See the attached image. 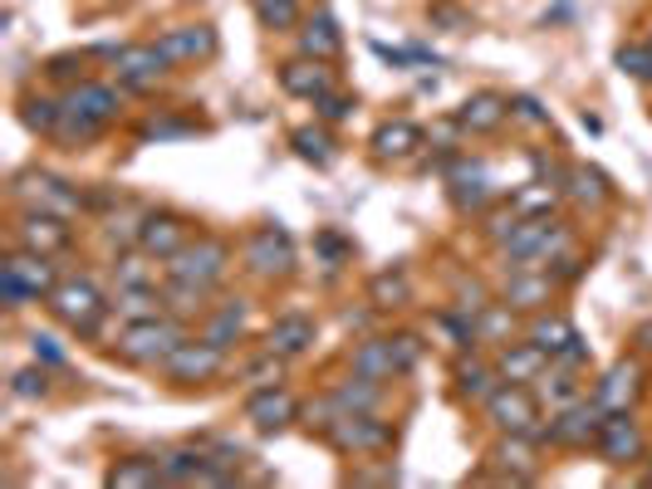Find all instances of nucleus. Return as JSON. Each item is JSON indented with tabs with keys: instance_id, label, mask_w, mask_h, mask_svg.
Wrapping results in <instances>:
<instances>
[{
	"instance_id": "nucleus-1",
	"label": "nucleus",
	"mask_w": 652,
	"mask_h": 489,
	"mask_svg": "<svg viewBox=\"0 0 652 489\" xmlns=\"http://www.w3.org/2000/svg\"><path fill=\"white\" fill-rule=\"evenodd\" d=\"M569 244H574V235H569V225L564 221H550V215H520V225H515L495 250H501L505 269H550Z\"/></svg>"
},
{
	"instance_id": "nucleus-2",
	"label": "nucleus",
	"mask_w": 652,
	"mask_h": 489,
	"mask_svg": "<svg viewBox=\"0 0 652 489\" xmlns=\"http://www.w3.org/2000/svg\"><path fill=\"white\" fill-rule=\"evenodd\" d=\"M45 303H50L54 318H60L64 328H74L79 338H94V333H99V323L113 313V303L103 299V289L89 279V274H70V279H60Z\"/></svg>"
},
{
	"instance_id": "nucleus-3",
	"label": "nucleus",
	"mask_w": 652,
	"mask_h": 489,
	"mask_svg": "<svg viewBox=\"0 0 652 489\" xmlns=\"http://www.w3.org/2000/svg\"><path fill=\"white\" fill-rule=\"evenodd\" d=\"M187 338V323L172 318V313H158V318H143V323H123L119 333V358L133 362V367H162L168 352Z\"/></svg>"
},
{
	"instance_id": "nucleus-4",
	"label": "nucleus",
	"mask_w": 652,
	"mask_h": 489,
	"mask_svg": "<svg viewBox=\"0 0 652 489\" xmlns=\"http://www.w3.org/2000/svg\"><path fill=\"white\" fill-rule=\"evenodd\" d=\"M226 269H231V250H226V240H217V235H197V240H187L172 260H162V274H168V279L207 284V289H217V284L226 279Z\"/></svg>"
},
{
	"instance_id": "nucleus-5",
	"label": "nucleus",
	"mask_w": 652,
	"mask_h": 489,
	"mask_svg": "<svg viewBox=\"0 0 652 489\" xmlns=\"http://www.w3.org/2000/svg\"><path fill=\"white\" fill-rule=\"evenodd\" d=\"M603 416H608V411H603L599 401H593V397H579V401H569L564 411H550L544 440H550V446H559V450H583L589 440H599Z\"/></svg>"
},
{
	"instance_id": "nucleus-6",
	"label": "nucleus",
	"mask_w": 652,
	"mask_h": 489,
	"mask_svg": "<svg viewBox=\"0 0 652 489\" xmlns=\"http://www.w3.org/2000/svg\"><path fill=\"white\" fill-rule=\"evenodd\" d=\"M324 440L334 450H344V455H383L393 446V426L378 411H348Z\"/></svg>"
},
{
	"instance_id": "nucleus-7",
	"label": "nucleus",
	"mask_w": 652,
	"mask_h": 489,
	"mask_svg": "<svg viewBox=\"0 0 652 489\" xmlns=\"http://www.w3.org/2000/svg\"><path fill=\"white\" fill-rule=\"evenodd\" d=\"M221 367H226V348H217V342L201 333V338H182L177 348L168 352L162 377L168 381H211Z\"/></svg>"
},
{
	"instance_id": "nucleus-8",
	"label": "nucleus",
	"mask_w": 652,
	"mask_h": 489,
	"mask_svg": "<svg viewBox=\"0 0 652 489\" xmlns=\"http://www.w3.org/2000/svg\"><path fill=\"white\" fill-rule=\"evenodd\" d=\"M172 59L162 54V45L152 39V45H123L119 54H113V74H119V84L128 88V93H148V88H158L162 78H168Z\"/></svg>"
},
{
	"instance_id": "nucleus-9",
	"label": "nucleus",
	"mask_w": 652,
	"mask_h": 489,
	"mask_svg": "<svg viewBox=\"0 0 652 489\" xmlns=\"http://www.w3.org/2000/svg\"><path fill=\"white\" fill-rule=\"evenodd\" d=\"M15 196H21V201H30V211H50V215H64V221H74V215L84 211V196L74 191L70 181L50 176V172L15 176Z\"/></svg>"
},
{
	"instance_id": "nucleus-10",
	"label": "nucleus",
	"mask_w": 652,
	"mask_h": 489,
	"mask_svg": "<svg viewBox=\"0 0 652 489\" xmlns=\"http://www.w3.org/2000/svg\"><path fill=\"white\" fill-rule=\"evenodd\" d=\"M485 421H491L495 430H540L534 421H540V401H534V391L525 387V381H501V387L491 391V401H485Z\"/></svg>"
},
{
	"instance_id": "nucleus-11",
	"label": "nucleus",
	"mask_w": 652,
	"mask_h": 489,
	"mask_svg": "<svg viewBox=\"0 0 652 489\" xmlns=\"http://www.w3.org/2000/svg\"><path fill=\"white\" fill-rule=\"evenodd\" d=\"M540 446H544V426L505 430V440L491 450V465H501V479H510V485H530L540 475Z\"/></svg>"
},
{
	"instance_id": "nucleus-12",
	"label": "nucleus",
	"mask_w": 652,
	"mask_h": 489,
	"mask_svg": "<svg viewBox=\"0 0 652 489\" xmlns=\"http://www.w3.org/2000/svg\"><path fill=\"white\" fill-rule=\"evenodd\" d=\"M246 264H250V274H260V279L290 274L295 269V244H290V235L280 230V225H260V230L246 240Z\"/></svg>"
},
{
	"instance_id": "nucleus-13",
	"label": "nucleus",
	"mask_w": 652,
	"mask_h": 489,
	"mask_svg": "<svg viewBox=\"0 0 652 489\" xmlns=\"http://www.w3.org/2000/svg\"><path fill=\"white\" fill-rule=\"evenodd\" d=\"M15 244H21V250H40V254H64L74 244V230L64 215L25 211L21 221H15Z\"/></svg>"
},
{
	"instance_id": "nucleus-14",
	"label": "nucleus",
	"mask_w": 652,
	"mask_h": 489,
	"mask_svg": "<svg viewBox=\"0 0 652 489\" xmlns=\"http://www.w3.org/2000/svg\"><path fill=\"white\" fill-rule=\"evenodd\" d=\"M593 446H599V455L608 460V465H638L642 460V430H638V421H632V411H608Z\"/></svg>"
},
{
	"instance_id": "nucleus-15",
	"label": "nucleus",
	"mask_w": 652,
	"mask_h": 489,
	"mask_svg": "<svg viewBox=\"0 0 652 489\" xmlns=\"http://www.w3.org/2000/svg\"><path fill=\"white\" fill-rule=\"evenodd\" d=\"M54 254H40V250H21L15 244L11 254H5V264H0V274H11L15 284H21L30 299H50L54 284H60V269H54Z\"/></svg>"
},
{
	"instance_id": "nucleus-16",
	"label": "nucleus",
	"mask_w": 652,
	"mask_h": 489,
	"mask_svg": "<svg viewBox=\"0 0 652 489\" xmlns=\"http://www.w3.org/2000/svg\"><path fill=\"white\" fill-rule=\"evenodd\" d=\"M187 240H192V225L177 211H148L138 225V250H148L152 260H172Z\"/></svg>"
},
{
	"instance_id": "nucleus-17",
	"label": "nucleus",
	"mask_w": 652,
	"mask_h": 489,
	"mask_svg": "<svg viewBox=\"0 0 652 489\" xmlns=\"http://www.w3.org/2000/svg\"><path fill=\"white\" fill-rule=\"evenodd\" d=\"M554 299V274L550 269H510L501 284V303L515 313H540Z\"/></svg>"
},
{
	"instance_id": "nucleus-18",
	"label": "nucleus",
	"mask_w": 652,
	"mask_h": 489,
	"mask_svg": "<svg viewBox=\"0 0 652 489\" xmlns=\"http://www.w3.org/2000/svg\"><path fill=\"white\" fill-rule=\"evenodd\" d=\"M246 421L256 430H266V436L270 430H285L290 421H299V401L285 387H256L246 397Z\"/></svg>"
},
{
	"instance_id": "nucleus-19",
	"label": "nucleus",
	"mask_w": 652,
	"mask_h": 489,
	"mask_svg": "<svg viewBox=\"0 0 652 489\" xmlns=\"http://www.w3.org/2000/svg\"><path fill=\"white\" fill-rule=\"evenodd\" d=\"M491 362H495V372H501L505 381H525V387H534V381H540V372L550 367V352H544L540 342L520 338V342H501Z\"/></svg>"
},
{
	"instance_id": "nucleus-20",
	"label": "nucleus",
	"mask_w": 652,
	"mask_h": 489,
	"mask_svg": "<svg viewBox=\"0 0 652 489\" xmlns=\"http://www.w3.org/2000/svg\"><path fill=\"white\" fill-rule=\"evenodd\" d=\"M162 54L172 59V64H201V59L217 54V29L207 25H172L158 35Z\"/></svg>"
},
{
	"instance_id": "nucleus-21",
	"label": "nucleus",
	"mask_w": 652,
	"mask_h": 489,
	"mask_svg": "<svg viewBox=\"0 0 652 489\" xmlns=\"http://www.w3.org/2000/svg\"><path fill=\"white\" fill-rule=\"evenodd\" d=\"M64 108H74L79 117H94V123L109 127L113 117L123 113V98L113 84H99V78H79V84L70 88V98H64Z\"/></svg>"
},
{
	"instance_id": "nucleus-22",
	"label": "nucleus",
	"mask_w": 652,
	"mask_h": 489,
	"mask_svg": "<svg viewBox=\"0 0 652 489\" xmlns=\"http://www.w3.org/2000/svg\"><path fill=\"white\" fill-rule=\"evenodd\" d=\"M638 387H642V367L632 358H623V362H613V367L599 377L593 401H599L603 411H628L632 397H638Z\"/></svg>"
},
{
	"instance_id": "nucleus-23",
	"label": "nucleus",
	"mask_w": 652,
	"mask_h": 489,
	"mask_svg": "<svg viewBox=\"0 0 652 489\" xmlns=\"http://www.w3.org/2000/svg\"><path fill=\"white\" fill-rule=\"evenodd\" d=\"M315 338H319V328L309 313H280L266 333V348L280 352V358H299V352L315 348Z\"/></svg>"
},
{
	"instance_id": "nucleus-24",
	"label": "nucleus",
	"mask_w": 652,
	"mask_h": 489,
	"mask_svg": "<svg viewBox=\"0 0 652 489\" xmlns=\"http://www.w3.org/2000/svg\"><path fill=\"white\" fill-rule=\"evenodd\" d=\"M280 88L285 93H295V98H324L329 93V68H324V59H309V54H299V59H290V64H280Z\"/></svg>"
},
{
	"instance_id": "nucleus-25",
	"label": "nucleus",
	"mask_w": 652,
	"mask_h": 489,
	"mask_svg": "<svg viewBox=\"0 0 652 489\" xmlns=\"http://www.w3.org/2000/svg\"><path fill=\"white\" fill-rule=\"evenodd\" d=\"M109 303H113V313H119L123 323H143V318L168 313V299H162L158 284H119Z\"/></svg>"
},
{
	"instance_id": "nucleus-26",
	"label": "nucleus",
	"mask_w": 652,
	"mask_h": 489,
	"mask_svg": "<svg viewBox=\"0 0 652 489\" xmlns=\"http://www.w3.org/2000/svg\"><path fill=\"white\" fill-rule=\"evenodd\" d=\"M456 117H462V127H466V133H476V137L501 133L505 117H510V98H501V93H471L462 108H456Z\"/></svg>"
},
{
	"instance_id": "nucleus-27",
	"label": "nucleus",
	"mask_w": 652,
	"mask_h": 489,
	"mask_svg": "<svg viewBox=\"0 0 652 489\" xmlns=\"http://www.w3.org/2000/svg\"><path fill=\"white\" fill-rule=\"evenodd\" d=\"M501 372H495V362H485V358H462L456 362V397L462 401H471V406H485L491 401V391L501 387Z\"/></svg>"
},
{
	"instance_id": "nucleus-28",
	"label": "nucleus",
	"mask_w": 652,
	"mask_h": 489,
	"mask_svg": "<svg viewBox=\"0 0 652 489\" xmlns=\"http://www.w3.org/2000/svg\"><path fill=\"white\" fill-rule=\"evenodd\" d=\"M348 367L364 372V377H373V381L403 377V367H397V352H393V342H387V338H364L354 348V358H348Z\"/></svg>"
},
{
	"instance_id": "nucleus-29",
	"label": "nucleus",
	"mask_w": 652,
	"mask_h": 489,
	"mask_svg": "<svg viewBox=\"0 0 652 489\" xmlns=\"http://www.w3.org/2000/svg\"><path fill=\"white\" fill-rule=\"evenodd\" d=\"M339 49H344V39H339V20L329 15V10H315V15L305 20V29H299V54L309 59H334Z\"/></svg>"
},
{
	"instance_id": "nucleus-30",
	"label": "nucleus",
	"mask_w": 652,
	"mask_h": 489,
	"mask_svg": "<svg viewBox=\"0 0 652 489\" xmlns=\"http://www.w3.org/2000/svg\"><path fill=\"white\" fill-rule=\"evenodd\" d=\"M417 147H422V127H413L407 117H397V123H383L373 133V152L383 156V162H403V156H413Z\"/></svg>"
},
{
	"instance_id": "nucleus-31",
	"label": "nucleus",
	"mask_w": 652,
	"mask_h": 489,
	"mask_svg": "<svg viewBox=\"0 0 652 489\" xmlns=\"http://www.w3.org/2000/svg\"><path fill=\"white\" fill-rule=\"evenodd\" d=\"M534 387H540V397H544V406H550V411H564L569 401L583 397L579 372H574V367H559V362H550V367L540 372V381H534Z\"/></svg>"
},
{
	"instance_id": "nucleus-32",
	"label": "nucleus",
	"mask_w": 652,
	"mask_h": 489,
	"mask_svg": "<svg viewBox=\"0 0 652 489\" xmlns=\"http://www.w3.org/2000/svg\"><path fill=\"white\" fill-rule=\"evenodd\" d=\"M207 450H172V455H162V485H207Z\"/></svg>"
},
{
	"instance_id": "nucleus-33",
	"label": "nucleus",
	"mask_w": 652,
	"mask_h": 489,
	"mask_svg": "<svg viewBox=\"0 0 652 489\" xmlns=\"http://www.w3.org/2000/svg\"><path fill=\"white\" fill-rule=\"evenodd\" d=\"M574 333H579V328H574V323L564 318V313H544V309H540V313L530 318V328H525V338L540 342V348L554 358V352H564V348L574 342Z\"/></svg>"
},
{
	"instance_id": "nucleus-34",
	"label": "nucleus",
	"mask_w": 652,
	"mask_h": 489,
	"mask_svg": "<svg viewBox=\"0 0 652 489\" xmlns=\"http://www.w3.org/2000/svg\"><path fill=\"white\" fill-rule=\"evenodd\" d=\"M510 333H515V309L510 303H485L481 313H476V342L481 348H501V342H510Z\"/></svg>"
},
{
	"instance_id": "nucleus-35",
	"label": "nucleus",
	"mask_w": 652,
	"mask_h": 489,
	"mask_svg": "<svg viewBox=\"0 0 652 489\" xmlns=\"http://www.w3.org/2000/svg\"><path fill=\"white\" fill-rule=\"evenodd\" d=\"M109 485L113 489H152L162 485V460H148V455H128L109 469Z\"/></svg>"
},
{
	"instance_id": "nucleus-36",
	"label": "nucleus",
	"mask_w": 652,
	"mask_h": 489,
	"mask_svg": "<svg viewBox=\"0 0 652 489\" xmlns=\"http://www.w3.org/2000/svg\"><path fill=\"white\" fill-rule=\"evenodd\" d=\"M162 299H168L172 318H192V313L211 309V289H207V284H187V279H168V284H162Z\"/></svg>"
},
{
	"instance_id": "nucleus-37",
	"label": "nucleus",
	"mask_w": 652,
	"mask_h": 489,
	"mask_svg": "<svg viewBox=\"0 0 652 489\" xmlns=\"http://www.w3.org/2000/svg\"><path fill=\"white\" fill-rule=\"evenodd\" d=\"M201 333H207L217 348L231 352V348L241 342V333H246V303H241V299H236V303H221V309L207 318V328H201Z\"/></svg>"
},
{
	"instance_id": "nucleus-38",
	"label": "nucleus",
	"mask_w": 652,
	"mask_h": 489,
	"mask_svg": "<svg viewBox=\"0 0 652 489\" xmlns=\"http://www.w3.org/2000/svg\"><path fill=\"white\" fill-rule=\"evenodd\" d=\"M334 397H339V406L344 411H378V401H383V381L364 377V372H348V377L334 387Z\"/></svg>"
},
{
	"instance_id": "nucleus-39",
	"label": "nucleus",
	"mask_w": 652,
	"mask_h": 489,
	"mask_svg": "<svg viewBox=\"0 0 652 489\" xmlns=\"http://www.w3.org/2000/svg\"><path fill=\"white\" fill-rule=\"evenodd\" d=\"M510 205L520 215H550L554 205H559V186H554V181H525L520 191L510 196Z\"/></svg>"
},
{
	"instance_id": "nucleus-40",
	"label": "nucleus",
	"mask_w": 652,
	"mask_h": 489,
	"mask_svg": "<svg viewBox=\"0 0 652 489\" xmlns=\"http://www.w3.org/2000/svg\"><path fill=\"white\" fill-rule=\"evenodd\" d=\"M407 274L403 269H383L373 274V284H368V299H373V309H403L407 303Z\"/></svg>"
},
{
	"instance_id": "nucleus-41",
	"label": "nucleus",
	"mask_w": 652,
	"mask_h": 489,
	"mask_svg": "<svg viewBox=\"0 0 652 489\" xmlns=\"http://www.w3.org/2000/svg\"><path fill=\"white\" fill-rule=\"evenodd\" d=\"M60 113H64V103H54V98H25V108H21L25 127H30V133H45V137H54Z\"/></svg>"
},
{
	"instance_id": "nucleus-42",
	"label": "nucleus",
	"mask_w": 652,
	"mask_h": 489,
	"mask_svg": "<svg viewBox=\"0 0 652 489\" xmlns=\"http://www.w3.org/2000/svg\"><path fill=\"white\" fill-rule=\"evenodd\" d=\"M113 279H119V284H158V264H152L148 250L119 254V264H113Z\"/></svg>"
},
{
	"instance_id": "nucleus-43",
	"label": "nucleus",
	"mask_w": 652,
	"mask_h": 489,
	"mask_svg": "<svg viewBox=\"0 0 652 489\" xmlns=\"http://www.w3.org/2000/svg\"><path fill=\"white\" fill-rule=\"evenodd\" d=\"M569 196L579 205H603V201H608V186H603L599 172H589V166H574V172H569Z\"/></svg>"
},
{
	"instance_id": "nucleus-44",
	"label": "nucleus",
	"mask_w": 652,
	"mask_h": 489,
	"mask_svg": "<svg viewBox=\"0 0 652 489\" xmlns=\"http://www.w3.org/2000/svg\"><path fill=\"white\" fill-rule=\"evenodd\" d=\"M11 397L15 401H40V397H50V372L35 362V367H21L11 377Z\"/></svg>"
},
{
	"instance_id": "nucleus-45",
	"label": "nucleus",
	"mask_w": 652,
	"mask_h": 489,
	"mask_svg": "<svg viewBox=\"0 0 652 489\" xmlns=\"http://www.w3.org/2000/svg\"><path fill=\"white\" fill-rule=\"evenodd\" d=\"M260 29H290L299 25V0H256Z\"/></svg>"
},
{
	"instance_id": "nucleus-46",
	"label": "nucleus",
	"mask_w": 652,
	"mask_h": 489,
	"mask_svg": "<svg viewBox=\"0 0 652 489\" xmlns=\"http://www.w3.org/2000/svg\"><path fill=\"white\" fill-rule=\"evenodd\" d=\"M344 416H348V411L339 406L334 391H324V397H319L315 406H305V426H309V430H319V436H329V430H334Z\"/></svg>"
},
{
	"instance_id": "nucleus-47",
	"label": "nucleus",
	"mask_w": 652,
	"mask_h": 489,
	"mask_svg": "<svg viewBox=\"0 0 652 489\" xmlns=\"http://www.w3.org/2000/svg\"><path fill=\"white\" fill-rule=\"evenodd\" d=\"M285 362H290V358H280V352L266 348V352H260V358L246 367V381H250V387H280V381H285Z\"/></svg>"
},
{
	"instance_id": "nucleus-48",
	"label": "nucleus",
	"mask_w": 652,
	"mask_h": 489,
	"mask_svg": "<svg viewBox=\"0 0 652 489\" xmlns=\"http://www.w3.org/2000/svg\"><path fill=\"white\" fill-rule=\"evenodd\" d=\"M295 152L305 156V162L324 166L329 156H334V142H329V133H324V127H299V133H295Z\"/></svg>"
},
{
	"instance_id": "nucleus-49",
	"label": "nucleus",
	"mask_w": 652,
	"mask_h": 489,
	"mask_svg": "<svg viewBox=\"0 0 652 489\" xmlns=\"http://www.w3.org/2000/svg\"><path fill=\"white\" fill-rule=\"evenodd\" d=\"M618 68L642 84H652V45H623L618 49Z\"/></svg>"
},
{
	"instance_id": "nucleus-50",
	"label": "nucleus",
	"mask_w": 652,
	"mask_h": 489,
	"mask_svg": "<svg viewBox=\"0 0 652 489\" xmlns=\"http://www.w3.org/2000/svg\"><path fill=\"white\" fill-rule=\"evenodd\" d=\"M30 352H35V362H45V367H64V362H70L50 333H30Z\"/></svg>"
},
{
	"instance_id": "nucleus-51",
	"label": "nucleus",
	"mask_w": 652,
	"mask_h": 489,
	"mask_svg": "<svg viewBox=\"0 0 652 489\" xmlns=\"http://www.w3.org/2000/svg\"><path fill=\"white\" fill-rule=\"evenodd\" d=\"M387 342H393V352H397V367L413 372V367H417V358H422V342H417L413 333H397V338H387Z\"/></svg>"
},
{
	"instance_id": "nucleus-52",
	"label": "nucleus",
	"mask_w": 652,
	"mask_h": 489,
	"mask_svg": "<svg viewBox=\"0 0 652 489\" xmlns=\"http://www.w3.org/2000/svg\"><path fill=\"white\" fill-rule=\"evenodd\" d=\"M462 137H466L462 117H452V123H436V127H432V142H436V152H456V147H462Z\"/></svg>"
},
{
	"instance_id": "nucleus-53",
	"label": "nucleus",
	"mask_w": 652,
	"mask_h": 489,
	"mask_svg": "<svg viewBox=\"0 0 652 489\" xmlns=\"http://www.w3.org/2000/svg\"><path fill=\"white\" fill-rule=\"evenodd\" d=\"M315 108H319V117H324V123H344L348 108H354V103H348L344 93H334V88H329L324 98H315Z\"/></svg>"
},
{
	"instance_id": "nucleus-54",
	"label": "nucleus",
	"mask_w": 652,
	"mask_h": 489,
	"mask_svg": "<svg viewBox=\"0 0 652 489\" xmlns=\"http://www.w3.org/2000/svg\"><path fill=\"white\" fill-rule=\"evenodd\" d=\"M510 117H520L525 127H544V123H550V113H544L534 98H510Z\"/></svg>"
},
{
	"instance_id": "nucleus-55",
	"label": "nucleus",
	"mask_w": 652,
	"mask_h": 489,
	"mask_svg": "<svg viewBox=\"0 0 652 489\" xmlns=\"http://www.w3.org/2000/svg\"><path fill=\"white\" fill-rule=\"evenodd\" d=\"M589 358H593V352H589V342H583L579 333H574V342H569V348H564V352H554L550 362H559V367H574V372H579V367H589Z\"/></svg>"
},
{
	"instance_id": "nucleus-56",
	"label": "nucleus",
	"mask_w": 652,
	"mask_h": 489,
	"mask_svg": "<svg viewBox=\"0 0 652 489\" xmlns=\"http://www.w3.org/2000/svg\"><path fill=\"white\" fill-rule=\"evenodd\" d=\"M632 342H638L642 352H652V318H648V323H638V328H632Z\"/></svg>"
},
{
	"instance_id": "nucleus-57",
	"label": "nucleus",
	"mask_w": 652,
	"mask_h": 489,
	"mask_svg": "<svg viewBox=\"0 0 652 489\" xmlns=\"http://www.w3.org/2000/svg\"><path fill=\"white\" fill-rule=\"evenodd\" d=\"M642 485H652V469H648V475H642Z\"/></svg>"
}]
</instances>
